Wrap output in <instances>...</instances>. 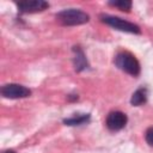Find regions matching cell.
<instances>
[{
	"label": "cell",
	"mask_w": 153,
	"mask_h": 153,
	"mask_svg": "<svg viewBox=\"0 0 153 153\" xmlns=\"http://www.w3.org/2000/svg\"><path fill=\"white\" fill-rule=\"evenodd\" d=\"M127 122H128V117L124 112H122V111H111L106 116L105 124L110 130L118 131V130H121L126 127Z\"/></svg>",
	"instance_id": "obj_5"
},
{
	"label": "cell",
	"mask_w": 153,
	"mask_h": 153,
	"mask_svg": "<svg viewBox=\"0 0 153 153\" xmlns=\"http://www.w3.org/2000/svg\"><path fill=\"white\" fill-rule=\"evenodd\" d=\"M90 121V115L88 114H82V115H76L69 118H65L63 123L66 126H81L85 124Z\"/></svg>",
	"instance_id": "obj_9"
},
{
	"label": "cell",
	"mask_w": 153,
	"mask_h": 153,
	"mask_svg": "<svg viewBox=\"0 0 153 153\" xmlns=\"http://www.w3.org/2000/svg\"><path fill=\"white\" fill-rule=\"evenodd\" d=\"M145 139H146V142H147L151 147H153V127H149V128L146 130V133H145Z\"/></svg>",
	"instance_id": "obj_11"
},
{
	"label": "cell",
	"mask_w": 153,
	"mask_h": 153,
	"mask_svg": "<svg viewBox=\"0 0 153 153\" xmlns=\"http://www.w3.org/2000/svg\"><path fill=\"white\" fill-rule=\"evenodd\" d=\"M57 20L62 25L67 26H74V25H81L90 20V16L85 13L81 10L78 8H67L56 14Z\"/></svg>",
	"instance_id": "obj_1"
},
{
	"label": "cell",
	"mask_w": 153,
	"mask_h": 153,
	"mask_svg": "<svg viewBox=\"0 0 153 153\" xmlns=\"http://www.w3.org/2000/svg\"><path fill=\"white\" fill-rule=\"evenodd\" d=\"M17 6L22 13H35L44 11L49 7V4L43 0H25L17 2Z\"/></svg>",
	"instance_id": "obj_6"
},
{
	"label": "cell",
	"mask_w": 153,
	"mask_h": 153,
	"mask_svg": "<svg viewBox=\"0 0 153 153\" xmlns=\"http://www.w3.org/2000/svg\"><path fill=\"white\" fill-rule=\"evenodd\" d=\"M146 102H147V88L146 87L137 88L130 98V104L134 106H140V105L145 104Z\"/></svg>",
	"instance_id": "obj_8"
},
{
	"label": "cell",
	"mask_w": 153,
	"mask_h": 153,
	"mask_svg": "<svg viewBox=\"0 0 153 153\" xmlns=\"http://www.w3.org/2000/svg\"><path fill=\"white\" fill-rule=\"evenodd\" d=\"M115 65L123 72H126L129 75L133 76H137L140 74V63L137 61V59L128 53V51H121L116 55L115 57Z\"/></svg>",
	"instance_id": "obj_2"
},
{
	"label": "cell",
	"mask_w": 153,
	"mask_h": 153,
	"mask_svg": "<svg viewBox=\"0 0 153 153\" xmlns=\"http://www.w3.org/2000/svg\"><path fill=\"white\" fill-rule=\"evenodd\" d=\"M73 51H74V57H73V62H74V68L76 72H81L84 69H86L88 67L86 56L84 54V51L79 48V47H73Z\"/></svg>",
	"instance_id": "obj_7"
},
{
	"label": "cell",
	"mask_w": 153,
	"mask_h": 153,
	"mask_svg": "<svg viewBox=\"0 0 153 153\" xmlns=\"http://www.w3.org/2000/svg\"><path fill=\"white\" fill-rule=\"evenodd\" d=\"M2 153H16V152L12 151V149H7V151H5V152H2Z\"/></svg>",
	"instance_id": "obj_12"
},
{
	"label": "cell",
	"mask_w": 153,
	"mask_h": 153,
	"mask_svg": "<svg viewBox=\"0 0 153 153\" xmlns=\"http://www.w3.org/2000/svg\"><path fill=\"white\" fill-rule=\"evenodd\" d=\"M110 6L112 7H117L120 8L121 11H130L131 8V1H128V0H118V1H109L108 2Z\"/></svg>",
	"instance_id": "obj_10"
},
{
	"label": "cell",
	"mask_w": 153,
	"mask_h": 153,
	"mask_svg": "<svg viewBox=\"0 0 153 153\" xmlns=\"http://www.w3.org/2000/svg\"><path fill=\"white\" fill-rule=\"evenodd\" d=\"M1 94L5 98L10 99H19V98H26L31 94V90L19 85V84H6L0 90Z\"/></svg>",
	"instance_id": "obj_4"
},
{
	"label": "cell",
	"mask_w": 153,
	"mask_h": 153,
	"mask_svg": "<svg viewBox=\"0 0 153 153\" xmlns=\"http://www.w3.org/2000/svg\"><path fill=\"white\" fill-rule=\"evenodd\" d=\"M100 20L105 24H108L109 26L116 29V30H120V31H123V32H129V33H141V30L140 27L134 24V23H130L128 20H124L122 18H118V17H115V16H109V14H100Z\"/></svg>",
	"instance_id": "obj_3"
}]
</instances>
